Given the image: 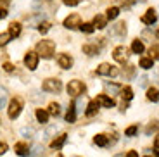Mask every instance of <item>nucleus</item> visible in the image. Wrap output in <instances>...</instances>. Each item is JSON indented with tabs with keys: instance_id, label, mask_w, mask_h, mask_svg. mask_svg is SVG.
Returning a JSON list of instances; mask_svg holds the SVG:
<instances>
[{
	"instance_id": "nucleus-35",
	"label": "nucleus",
	"mask_w": 159,
	"mask_h": 157,
	"mask_svg": "<svg viewBox=\"0 0 159 157\" xmlns=\"http://www.w3.org/2000/svg\"><path fill=\"white\" fill-rule=\"evenodd\" d=\"M50 26H52L50 23H40L38 24V29H40V33H42V35H45V33L50 29Z\"/></svg>"
},
{
	"instance_id": "nucleus-9",
	"label": "nucleus",
	"mask_w": 159,
	"mask_h": 157,
	"mask_svg": "<svg viewBox=\"0 0 159 157\" xmlns=\"http://www.w3.org/2000/svg\"><path fill=\"white\" fill-rule=\"evenodd\" d=\"M57 64H59V67H62V69H69V67L73 66L71 55H68V54H59V55H57Z\"/></svg>"
},
{
	"instance_id": "nucleus-15",
	"label": "nucleus",
	"mask_w": 159,
	"mask_h": 157,
	"mask_svg": "<svg viewBox=\"0 0 159 157\" xmlns=\"http://www.w3.org/2000/svg\"><path fill=\"white\" fill-rule=\"evenodd\" d=\"M66 140H68V135H66V133H62V135H59V137H57L56 140L52 141V143H50V147H52V149H61V147H62L64 143H66Z\"/></svg>"
},
{
	"instance_id": "nucleus-8",
	"label": "nucleus",
	"mask_w": 159,
	"mask_h": 157,
	"mask_svg": "<svg viewBox=\"0 0 159 157\" xmlns=\"http://www.w3.org/2000/svg\"><path fill=\"white\" fill-rule=\"evenodd\" d=\"M112 57H114V61H118V62L125 64L128 61V50L126 47H116L114 48V54H112Z\"/></svg>"
},
{
	"instance_id": "nucleus-10",
	"label": "nucleus",
	"mask_w": 159,
	"mask_h": 157,
	"mask_svg": "<svg viewBox=\"0 0 159 157\" xmlns=\"http://www.w3.org/2000/svg\"><path fill=\"white\" fill-rule=\"evenodd\" d=\"M156 21H157V14H156L154 9H149V11L142 16V23L143 24H154Z\"/></svg>"
},
{
	"instance_id": "nucleus-17",
	"label": "nucleus",
	"mask_w": 159,
	"mask_h": 157,
	"mask_svg": "<svg viewBox=\"0 0 159 157\" xmlns=\"http://www.w3.org/2000/svg\"><path fill=\"white\" fill-rule=\"evenodd\" d=\"M93 141H95L99 147H107V145H109V138L106 137V135H102V133H100V135H95Z\"/></svg>"
},
{
	"instance_id": "nucleus-11",
	"label": "nucleus",
	"mask_w": 159,
	"mask_h": 157,
	"mask_svg": "<svg viewBox=\"0 0 159 157\" xmlns=\"http://www.w3.org/2000/svg\"><path fill=\"white\" fill-rule=\"evenodd\" d=\"M14 150H16V154H17V155H21V157H28V155H30L28 143H24V141H19V143H16Z\"/></svg>"
},
{
	"instance_id": "nucleus-38",
	"label": "nucleus",
	"mask_w": 159,
	"mask_h": 157,
	"mask_svg": "<svg viewBox=\"0 0 159 157\" xmlns=\"http://www.w3.org/2000/svg\"><path fill=\"white\" fill-rule=\"evenodd\" d=\"M21 135H23V137H28V138H31V135H33V130H30V128H23V130H21Z\"/></svg>"
},
{
	"instance_id": "nucleus-48",
	"label": "nucleus",
	"mask_w": 159,
	"mask_h": 157,
	"mask_svg": "<svg viewBox=\"0 0 159 157\" xmlns=\"http://www.w3.org/2000/svg\"><path fill=\"white\" fill-rule=\"evenodd\" d=\"M114 157H123V155H114Z\"/></svg>"
},
{
	"instance_id": "nucleus-51",
	"label": "nucleus",
	"mask_w": 159,
	"mask_h": 157,
	"mask_svg": "<svg viewBox=\"0 0 159 157\" xmlns=\"http://www.w3.org/2000/svg\"><path fill=\"white\" fill-rule=\"evenodd\" d=\"M140 2H143V0H140Z\"/></svg>"
},
{
	"instance_id": "nucleus-45",
	"label": "nucleus",
	"mask_w": 159,
	"mask_h": 157,
	"mask_svg": "<svg viewBox=\"0 0 159 157\" xmlns=\"http://www.w3.org/2000/svg\"><path fill=\"white\" fill-rule=\"evenodd\" d=\"M116 2H119V4H123V5H130L131 4V0H116Z\"/></svg>"
},
{
	"instance_id": "nucleus-27",
	"label": "nucleus",
	"mask_w": 159,
	"mask_h": 157,
	"mask_svg": "<svg viewBox=\"0 0 159 157\" xmlns=\"http://www.w3.org/2000/svg\"><path fill=\"white\" fill-rule=\"evenodd\" d=\"M104 87H106L107 92H111V93H118V92H121V87L116 85V83H104Z\"/></svg>"
},
{
	"instance_id": "nucleus-39",
	"label": "nucleus",
	"mask_w": 159,
	"mask_h": 157,
	"mask_svg": "<svg viewBox=\"0 0 159 157\" xmlns=\"http://www.w3.org/2000/svg\"><path fill=\"white\" fill-rule=\"evenodd\" d=\"M62 2H64L66 5H69V7H75V5H78L81 0H62Z\"/></svg>"
},
{
	"instance_id": "nucleus-4",
	"label": "nucleus",
	"mask_w": 159,
	"mask_h": 157,
	"mask_svg": "<svg viewBox=\"0 0 159 157\" xmlns=\"http://www.w3.org/2000/svg\"><path fill=\"white\" fill-rule=\"evenodd\" d=\"M85 92V85L80 79H73V81H69L68 85V95H73V97H78V95H81Z\"/></svg>"
},
{
	"instance_id": "nucleus-29",
	"label": "nucleus",
	"mask_w": 159,
	"mask_h": 157,
	"mask_svg": "<svg viewBox=\"0 0 159 157\" xmlns=\"http://www.w3.org/2000/svg\"><path fill=\"white\" fill-rule=\"evenodd\" d=\"M7 104V90L4 87H0V109Z\"/></svg>"
},
{
	"instance_id": "nucleus-50",
	"label": "nucleus",
	"mask_w": 159,
	"mask_h": 157,
	"mask_svg": "<svg viewBox=\"0 0 159 157\" xmlns=\"http://www.w3.org/2000/svg\"><path fill=\"white\" fill-rule=\"evenodd\" d=\"M57 157H62V155H57Z\"/></svg>"
},
{
	"instance_id": "nucleus-2",
	"label": "nucleus",
	"mask_w": 159,
	"mask_h": 157,
	"mask_svg": "<svg viewBox=\"0 0 159 157\" xmlns=\"http://www.w3.org/2000/svg\"><path fill=\"white\" fill-rule=\"evenodd\" d=\"M42 88H43L45 92L59 93V92L62 90V83H61V79H57V78H50V79H45L43 85H42Z\"/></svg>"
},
{
	"instance_id": "nucleus-5",
	"label": "nucleus",
	"mask_w": 159,
	"mask_h": 157,
	"mask_svg": "<svg viewBox=\"0 0 159 157\" xmlns=\"http://www.w3.org/2000/svg\"><path fill=\"white\" fill-rule=\"evenodd\" d=\"M97 74H100V76H118L119 71L116 69L114 66H111V64L102 62L99 67H97Z\"/></svg>"
},
{
	"instance_id": "nucleus-40",
	"label": "nucleus",
	"mask_w": 159,
	"mask_h": 157,
	"mask_svg": "<svg viewBox=\"0 0 159 157\" xmlns=\"http://www.w3.org/2000/svg\"><path fill=\"white\" fill-rule=\"evenodd\" d=\"M4 69L7 71V73H12V71H14V66H12L11 62H5V64H4Z\"/></svg>"
},
{
	"instance_id": "nucleus-3",
	"label": "nucleus",
	"mask_w": 159,
	"mask_h": 157,
	"mask_svg": "<svg viewBox=\"0 0 159 157\" xmlns=\"http://www.w3.org/2000/svg\"><path fill=\"white\" fill-rule=\"evenodd\" d=\"M21 109H23V102H21V98H12L11 104H9V109H7L9 118L16 119L17 116L21 114Z\"/></svg>"
},
{
	"instance_id": "nucleus-30",
	"label": "nucleus",
	"mask_w": 159,
	"mask_h": 157,
	"mask_svg": "<svg viewBox=\"0 0 159 157\" xmlns=\"http://www.w3.org/2000/svg\"><path fill=\"white\" fill-rule=\"evenodd\" d=\"M42 150H43V149H42V145H38V143H36V145L30 150V155L28 157H40V155H42Z\"/></svg>"
},
{
	"instance_id": "nucleus-44",
	"label": "nucleus",
	"mask_w": 159,
	"mask_h": 157,
	"mask_svg": "<svg viewBox=\"0 0 159 157\" xmlns=\"http://www.w3.org/2000/svg\"><path fill=\"white\" fill-rule=\"evenodd\" d=\"M5 150H7V145H5V143H0V155H2Z\"/></svg>"
},
{
	"instance_id": "nucleus-34",
	"label": "nucleus",
	"mask_w": 159,
	"mask_h": 157,
	"mask_svg": "<svg viewBox=\"0 0 159 157\" xmlns=\"http://www.w3.org/2000/svg\"><path fill=\"white\" fill-rule=\"evenodd\" d=\"M137 131H139V126L133 124V126H130V128H126L125 135H126V137H133V135H137Z\"/></svg>"
},
{
	"instance_id": "nucleus-52",
	"label": "nucleus",
	"mask_w": 159,
	"mask_h": 157,
	"mask_svg": "<svg viewBox=\"0 0 159 157\" xmlns=\"http://www.w3.org/2000/svg\"><path fill=\"white\" fill-rule=\"evenodd\" d=\"M157 35H159V31H157Z\"/></svg>"
},
{
	"instance_id": "nucleus-22",
	"label": "nucleus",
	"mask_w": 159,
	"mask_h": 157,
	"mask_svg": "<svg viewBox=\"0 0 159 157\" xmlns=\"http://www.w3.org/2000/svg\"><path fill=\"white\" fill-rule=\"evenodd\" d=\"M36 119H38V123H47L48 121V112L43 109H36Z\"/></svg>"
},
{
	"instance_id": "nucleus-18",
	"label": "nucleus",
	"mask_w": 159,
	"mask_h": 157,
	"mask_svg": "<svg viewBox=\"0 0 159 157\" xmlns=\"http://www.w3.org/2000/svg\"><path fill=\"white\" fill-rule=\"evenodd\" d=\"M66 121L68 123H75L76 121V109H75V102L69 105L68 109V114H66Z\"/></svg>"
},
{
	"instance_id": "nucleus-23",
	"label": "nucleus",
	"mask_w": 159,
	"mask_h": 157,
	"mask_svg": "<svg viewBox=\"0 0 159 157\" xmlns=\"http://www.w3.org/2000/svg\"><path fill=\"white\" fill-rule=\"evenodd\" d=\"M121 97H123V100H131L133 98V90L130 87H123L121 88Z\"/></svg>"
},
{
	"instance_id": "nucleus-20",
	"label": "nucleus",
	"mask_w": 159,
	"mask_h": 157,
	"mask_svg": "<svg viewBox=\"0 0 159 157\" xmlns=\"http://www.w3.org/2000/svg\"><path fill=\"white\" fill-rule=\"evenodd\" d=\"M159 130V121H151L147 124V128H145V135H152V133H156V131Z\"/></svg>"
},
{
	"instance_id": "nucleus-46",
	"label": "nucleus",
	"mask_w": 159,
	"mask_h": 157,
	"mask_svg": "<svg viewBox=\"0 0 159 157\" xmlns=\"http://www.w3.org/2000/svg\"><path fill=\"white\" fill-rule=\"evenodd\" d=\"M154 147H159V135L156 137V141H154Z\"/></svg>"
},
{
	"instance_id": "nucleus-1",
	"label": "nucleus",
	"mask_w": 159,
	"mask_h": 157,
	"mask_svg": "<svg viewBox=\"0 0 159 157\" xmlns=\"http://www.w3.org/2000/svg\"><path fill=\"white\" fill-rule=\"evenodd\" d=\"M54 52H56V43L52 40H42V42L36 43V54H38V57L42 55L43 59H50L52 55H54Z\"/></svg>"
},
{
	"instance_id": "nucleus-26",
	"label": "nucleus",
	"mask_w": 159,
	"mask_h": 157,
	"mask_svg": "<svg viewBox=\"0 0 159 157\" xmlns=\"http://www.w3.org/2000/svg\"><path fill=\"white\" fill-rule=\"evenodd\" d=\"M114 33H116V35H119V36H125V35H126V24H125V23H118L114 26Z\"/></svg>"
},
{
	"instance_id": "nucleus-42",
	"label": "nucleus",
	"mask_w": 159,
	"mask_h": 157,
	"mask_svg": "<svg viewBox=\"0 0 159 157\" xmlns=\"http://www.w3.org/2000/svg\"><path fill=\"white\" fill-rule=\"evenodd\" d=\"M4 17H7V11L5 9H0V19H4Z\"/></svg>"
},
{
	"instance_id": "nucleus-32",
	"label": "nucleus",
	"mask_w": 159,
	"mask_h": 157,
	"mask_svg": "<svg viewBox=\"0 0 159 157\" xmlns=\"http://www.w3.org/2000/svg\"><path fill=\"white\" fill-rule=\"evenodd\" d=\"M118 14H119V9L118 7H109L107 9V19H116V17H118Z\"/></svg>"
},
{
	"instance_id": "nucleus-37",
	"label": "nucleus",
	"mask_w": 159,
	"mask_h": 157,
	"mask_svg": "<svg viewBox=\"0 0 159 157\" xmlns=\"http://www.w3.org/2000/svg\"><path fill=\"white\" fill-rule=\"evenodd\" d=\"M9 40H11V35H9V33H2V35H0V45H5Z\"/></svg>"
},
{
	"instance_id": "nucleus-31",
	"label": "nucleus",
	"mask_w": 159,
	"mask_h": 157,
	"mask_svg": "<svg viewBox=\"0 0 159 157\" xmlns=\"http://www.w3.org/2000/svg\"><path fill=\"white\" fill-rule=\"evenodd\" d=\"M80 29H81L83 33H88V35H90V33H93L95 28H93V24H90V23H83V24H80Z\"/></svg>"
},
{
	"instance_id": "nucleus-12",
	"label": "nucleus",
	"mask_w": 159,
	"mask_h": 157,
	"mask_svg": "<svg viewBox=\"0 0 159 157\" xmlns=\"http://www.w3.org/2000/svg\"><path fill=\"white\" fill-rule=\"evenodd\" d=\"M106 26H107V17L97 14V16L93 17V28H97V29H104Z\"/></svg>"
},
{
	"instance_id": "nucleus-43",
	"label": "nucleus",
	"mask_w": 159,
	"mask_h": 157,
	"mask_svg": "<svg viewBox=\"0 0 159 157\" xmlns=\"http://www.w3.org/2000/svg\"><path fill=\"white\" fill-rule=\"evenodd\" d=\"M126 157H139V154H137L135 150H130V152L126 154Z\"/></svg>"
},
{
	"instance_id": "nucleus-7",
	"label": "nucleus",
	"mask_w": 159,
	"mask_h": 157,
	"mask_svg": "<svg viewBox=\"0 0 159 157\" xmlns=\"http://www.w3.org/2000/svg\"><path fill=\"white\" fill-rule=\"evenodd\" d=\"M81 24V19H80L78 14H71L64 19V28H68V29H75V28H80Z\"/></svg>"
},
{
	"instance_id": "nucleus-6",
	"label": "nucleus",
	"mask_w": 159,
	"mask_h": 157,
	"mask_svg": "<svg viewBox=\"0 0 159 157\" xmlns=\"http://www.w3.org/2000/svg\"><path fill=\"white\" fill-rule=\"evenodd\" d=\"M24 66L28 67L30 71H35L38 66V54L36 52H28L24 55Z\"/></svg>"
},
{
	"instance_id": "nucleus-49",
	"label": "nucleus",
	"mask_w": 159,
	"mask_h": 157,
	"mask_svg": "<svg viewBox=\"0 0 159 157\" xmlns=\"http://www.w3.org/2000/svg\"><path fill=\"white\" fill-rule=\"evenodd\" d=\"M143 157H151V155H143Z\"/></svg>"
},
{
	"instance_id": "nucleus-36",
	"label": "nucleus",
	"mask_w": 159,
	"mask_h": 157,
	"mask_svg": "<svg viewBox=\"0 0 159 157\" xmlns=\"http://www.w3.org/2000/svg\"><path fill=\"white\" fill-rule=\"evenodd\" d=\"M133 74H135V66H128L126 67V73H125V76H126L128 79L133 78Z\"/></svg>"
},
{
	"instance_id": "nucleus-28",
	"label": "nucleus",
	"mask_w": 159,
	"mask_h": 157,
	"mask_svg": "<svg viewBox=\"0 0 159 157\" xmlns=\"http://www.w3.org/2000/svg\"><path fill=\"white\" fill-rule=\"evenodd\" d=\"M61 112V105L57 102H52L50 105H48V114H52V116H59Z\"/></svg>"
},
{
	"instance_id": "nucleus-14",
	"label": "nucleus",
	"mask_w": 159,
	"mask_h": 157,
	"mask_svg": "<svg viewBox=\"0 0 159 157\" xmlns=\"http://www.w3.org/2000/svg\"><path fill=\"white\" fill-rule=\"evenodd\" d=\"M97 102L104 107H114V100L111 97H107V95H99L97 97Z\"/></svg>"
},
{
	"instance_id": "nucleus-24",
	"label": "nucleus",
	"mask_w": 159,
	"mask_h": 157,
	"mask_svg": "<svg viewBox=\"0 0 159 157\" xmlns=\"http://www.w3.org/2000/svg\"><path fill=\"white\" fill-rule=\"evenodd\" d=\"M140 67L151 69V67H154V61H152L151 57H142V59H140Z\"/></svg>"
},
{
	"instance_id": "nucleus-19",
	"label": "nucleus",
	"mask_w": 159,
	"mask_h": 157,
	"mask_svg": "<svg viewBox=\"0 0 159 157\" xmlns=\"http://www.w3.org/2000/svg\"><path fill=\"white\" fill-rule=\"evenodd\" d=\"M83 52L88 54V55H99V48H97V45H92V43L83 45Z\"/></svg>"
},
{
	"instance_id": "nucleus-41",
	"label": "nucleus",
	"mask_w": 159,
	"mask_h": 157,
	"mask_svg": "<svg viewBox=\"0 0 159 157\" xmlns=\"http://www.w3.org/2000/svg\"><path fill=\"white\" fill-rule=\"evenodd\" d=\"M0 5L2 7H9L11 5V0H0Z\"/></svg>"
},
{
	"instance_id": "nucleus-47",
	"label": "nucleus",
	"mask_w": 159,
	"mask_h": 157,
	"mask_svg": "<svg viewBox=\"0 0 159 157\" xmlns=\"http://www.w3.org/2000/svg\"><path fill=\"white\" fill-rule=\"evenodd\" d=\"M154 150H156V155L159 157V147H154Z\"/></svg>"
},
{
	"instance_id": "nucleus-25",
	"label": "nucleus",
	"mask_w": 159,
	"mask_h": 157,
	"mask_svg": "<svg viewBox=\"0 0 159 157\" xmlns=\"http://www.w3.org/2000/svg\"><path fill=\"white\" fill-rule=\"evenodd\" d=\"M131 50L135 52V54H142V52H143V43L140 42L139 38L133 40V43H131Z\"/></svg>"
},
{
	"instance_id": "nucleus-33",
	"label": "nucleus",
	"mask_w": 159,
	"mask_h": 157,
	"mask_svg": "<svg viewBox=\"0 0 159 157\" xmlns=\"http://www.w3.org/2000/svg\"><path fill=\"white\" fill-rule=\"evenodd\" d=\"M149 54H151V59H159V45H154V47H151Z\"/></svg>"
},
{
	"instance_id": "nucleus-21",
	"label": "nucleus",
	"mask_w": 159,
	"mask_h": 157,
	"mask_svg": "<svg viewBox=\"0 0 159 157\" xmlns=\"http://www.w3.org/2000/svg\"><path fill=\"white\" fill-rule=\"evenodd\" d=\"M147 98L151 102H157L159 100V90L157 88H149L147 90Z\"/></svg>"
},
{
	"instance_id": "nucleus-16",
	"label": "nucleus",
	"mask_w": 159,
	"mask_h": 157,
	"mask_svg": "<svg viewBox=\"0 0 159 157\" xmlns=\"http://www.w3.org/2000/svg\"><path fill=\"white\" fill-rule=\"evenodd\" d=\"M9 35L11 36H14V38H17V36L21 35V24L19 23H11L9 24Z\"/></svg>"
},
{
	"instance_id": "nucleus-13",
	"label": "nucleus",
	"mask_w": 159,
	"mask_h": 157,
	"mask_svg": "<svg viewBox=\"0 0 159 157\" xmlns=\"http://www.w3.org/2000/svg\"><path fill=\"white\" fill-rule=\"evenodd\" d=\"M97 110H99V102H97V100H92V102H88L85 114H87L88 118H92V116H95L97 114Z\"/></svg>"
}]
</instances>
